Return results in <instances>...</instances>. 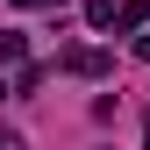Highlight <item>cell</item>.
<instances>
[{
    "mask_svg": "<svg viewBox=\"0 0 150 150\" xmlns=\"http://www.w3.org/2000/svg\"><path fill=\"white\" fill-rule=\"evenodd\" d=\"M64 64L86 71V79H100V71H107V50H64Z\"/></svg>",
    "mask_w": 150,
    "mask_h": 150,
    "instance_id": "cell-1",
    "label": "cell"
},
{
    "mask_svg": "<svg viewBox=\"0 0 150 150\" xmlns=\"http://www.w3.org/2000/svg\"><path fill=\"white\" fill-rule=\"evenodd\" d=\"M0 150H22V136H14V129H0Z\"/></svg>",
    "mask_w": 150,
    "mask_h": 150,
    "instance_id": "cell-2",
    "label": "cell"
},
{
    "mask_svg": "<svg viewBox=\"0 0 150 150\" xmlns=\"http://www.w3.org/2000/svg\"><path fill=\"white\" fill-rule=\"evenodd\" d=\"M136 57H150V36H136Z\"/></svg>",
    "mask_w": 150,
    "mask_h": 150,
    "instance_id": "cell-3",
    "label": "cell"
},
{
    "mask_svg": "<svg viewBox=\"0 0 150 150\" xmlns=\"http://www.w3.org/2000/svg\"><path fill=\"white\" fill-rule=\"evenodd\" d=\"M14 7H43V0H14Z\"/></svg>",
    "mask_w": 150,
    "mask_h": 150,
    "instance_id": "cell-4",
    "label": "cell"
},
{
    "mask_svg": "<svg viewBox=\"0 0 150 150\" xmlns=\"http://www.w3.org/2000/svg\"><path fill=\"white\" fill-rule=\"evenodd\" d=\"M143 143H150V122H143Z\"/></svg>",
    "mask_w": 150,
    "mask_h": 150,
    "instance_id": "cell-5",
    "label": "cell"
}]
</instances>
